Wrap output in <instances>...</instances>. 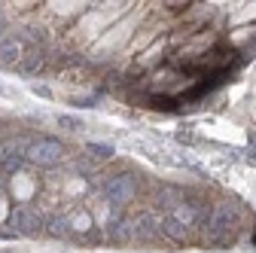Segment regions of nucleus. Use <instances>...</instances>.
<instances>
[{
    "instance_id": "2",
    "label": "nucleus",
    "mask_w": 256,
    "mask_h": 253,
    "mask_svg": "<svg viewBox=\"0 0 256 253\" xmlns=\"http://www.w3.org/2000/svg\"><path fill=\"white\" fill-rule=\"evenodd\" d=\"M12 223H18V232H28V235H37L40 229V220L37 216H30L28 210H18V214H12Z\"/></svg>"
},
{
    "instance_id": "1",
    "label": "nucleus",
    "mask_w": 256,
    "mask_h": 253,
    "mask_svg": "<svg viewBox=\"0 0 256 253\" xmlns=\"http://www.w3.org/2000/svg\"><path fill=\"white\" fill-rule=\"evenodd\" d=\"M24 156H28L30 162H37V165H58L61 156H64V146L55 138H40L34 144H28Z\"/></svg>"
}]
</instances>
